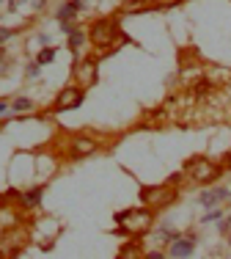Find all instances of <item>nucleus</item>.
I'll use <instances>...</instances> for the list:
<instances>
[{"label":"nucleus","mask_w":231,"mask_h":259,"mask_svg":"<svg viewBox=\"0 0 231 259\" xmlns=\"http://www.w3.org/2000/svg\"><path fill=\"white\" fill-rule=\"evenodd\" d=\"M0 257H3V254H0Z\"/></svg>","instance_id":"393cba45"},{"label":"nucleus","mask_w":231,"mask_h":259,"mask_svg":"<svg viewBox=\"0 0 231 259\" xmlns=\"http://www.w3.org/2000/svg\"><path fill=\"white\" fill-rule=\"evenodd\" d=\"M69 149H72V155H75V157L94 155V152H96V141L94 138H75Z\"/></svg>","instance_id":"9d476101"},{"label":"nucleus","mask_w":231,"mask_h":259,"mask_svg":"<svg viewBox=\"0 0 231 259\" xmlns=\"http://www.w3.org/2000/svg\"><path fill=\"white\" fill-rule=\"evenodd\" d=\"M83 42H86V36H83V33H80V31H75V33H72V36H69V50H80V44H83Z\"/></svg>","instance_id":"dca6fc26"},{"label":"nucleus","mask_w":231,"mask_h":259,"mask_svg":"<svg viewBox=\"0 0 231 259\" xmlns=\"http://www.w3.org/2000/svg\"><path fill=\"white\" fill-rule=\"evenodd\" d=\"M119 259H143V251H140V243H138V237L132 243H124L119 251Z\"/></svg>","instance_id":"f8f14e48"},{"label":"nucleus","mask_w":231,"mask_h":259,"mask_svg":"<svg viewBox=\"0 0 231 259\" xmlns=\"http://www.w3.org/2000/svg\"><path fill=\"white\" fill-rule=\"evenodd\" d=\"M75 11H80V9L75 6V0H72V3H66V6H61V9H58V19H61V25H69V22L75 19Z\"/></svg>","instance_id":"ddd939ff"},{"label":"nucleus","mask_w":231,"mask_h":259,"mask_svg":"<svg viewBox=\"0 0 231 259\" xmlns=\"http://www.w3.org/2000/svg\"><path fill=\"white\" fill-rule=\"evenodd\" d=\"M42 196H44V185L42 188H31L25 193H19V204L22 207H36V204H42Z\"/></svg>","instance_id":"9b49d317"},{"label":"nucleus","mask_w":231,"mask_h":259,"mask_svg":"<svg viewBox=\"0 0 231 259\" xmlns=\"http://www.w3.org/2000/svg\"><path fill=\"white\" fill-rule=\"evenodd\" d=\"M149 6V0H127L124 3V11H143Z\"/></svg>","instance_id":"f3484780"},{"label":"nucleus","mask_w":231,"mask_h":259,"mask_svg":"<svg viewBox=\"0 0 231 259\" xmlns=\"http://www.w3.org/2000/svg\"><path fill=\"white\" fill-rule=\"evenodd\" d=\"M113 218H116V224H119L116 234H129V237H140V234H146L149 229H152V224H154L152 210H146V207L121 210V212H116Z\"/></svg>","instance_id":"f257e3e1"},{"label":"nucleus","mask_w":231,"mask_h":259,"mask_svg":"<svg viewBox=\"0 0 231 259\" xmlns=\"http://www.w3.org/2000/svg\"><path fill=\"white\" fill-rule=\"evenodd\" d=\"M179 199V193H176V188H171V185H140V201H143L146 210H165L168 204H173V201Z\"/></svg>","instance_id":"7ed1b4c3"},{"label":"nucleus","mask_w":231,"mask_h":259,"mask_svg":"<svg viewBox=\"0 0 231 259\" xmlns=\"http://www.w3.org/2000/svg\"><path fill=\"white\" fill-rule=\"evenodd\" d=\"M11 108H14V111H17V113H28V111H31V108H33V102H31L28 97H17Z\"/></svg>","instance_id":"4468645a"},{"label":"nucleus","mask_w":231,"mask_h":259,"mask_svg":"<svg viewBox=\"0 0 231 259\" xmlns=\"http://www.w3.org/2000/svg\"><path fill=\"white\" fill-rule=\"evenodd\" d=\"M223 174V165L206 160V157H190L187 165H185V177L196 182V185H209Z\"/></svg>","instance_id":"20e7f679"},{"label":"nucleus","mask_w":231,"mask_h":259,"mask_svg":"<svg viewBox=\"0 0 231 259\" xmlns=\"http://www.w3.org/2000/svg\"><path fill=\"white\" fill-rule=\"evenodd\" d=\"M88 39L96 47H108V52H116L121 44L127 42V36L119 31V19H99V22H94L91 31H88Z\"/></svg>","instance_id":"f03ea898"},{"label":"nucleus","mask_w":231,"mask_h":259,"mask_svg":"<svg viewBox=\"0 0 231 259\" xmlns=\"http://www.w3.org/2000/svg\"><path fill=\"white\" fill-rule=\"evenodd\" d=\"M196 245H198L196 234H179V237L168 245V254H171V259H187V257L196 254Z\"/></svg>","instance_id":"39448f33"},{"label":"nucleus","mask_w":231,"mask_h":259,"mask_svg":"<svg viewBox=\"0 0 231 259\" xmlns=\"http://www.w3.org/2000/svg\"><path fill=\"white\" fill-rule=\"evenodd\" d=\"M229 229H231V215H226V218H220V221H217V232L226 234Z\"/></svg>","instance_id":"6ab92c4d"},{"label":"nucleus","mask_w":231,"mask_h":259,"mask_svg":"<svg viewBox=\"0 0 231 259\" xmlns=\"http://www.w3.org/2000/svg\"><path fill=\"white\" fill-rule=\"evenodd\" d=\"M220 218H226V215H223V210H220V207H215V210H209V212H206V215L201 218V221H204V224H212V221H220Z\"/></svg>","instance_id":"a211bd4d"},{"label":"nucleus","mask_w":231,"mask_h":259,"mask_svg":"<svg viewBox=\"0 0 231 259\" xmlns=\"http://www.w3.org/2000/svg\"><path fill=\"white\" fill-rule=\"evenodd\" d=\"M96 64H99V61H96V58L77 61V64H75V78L80 80V83H86V86H91V83H96Z\"/></svg>","instance_id":"6e6552de"},{"label":"nucleus","mask_w":231,"mask_h":259,"mask_svg":"<svg viewBox=\"0 0 231 259\" xmlns=\"http://www.w3.org/2000/svg\"><path fill=\"white\" fill-rule=\"evenodd\" d=\"M229 245H231V232H229Z\"/></svg>","instance_id":"b1692460"},{"label":"nucleus","mask_w":231,"mask_h":259,"mask_svg":"<svg viewBox=\"0 0 231 259\" xmlns=\"http://www.w3.org/2000/svg\"><path fill=\"white\" fill-rule=\"evenodd\" d=\"M52 58H55V50H52V47H44V50L36 55V64H39V66H42V64H52Z\"/></svg>","instance_id":"2eb2a0df"},{"label":"nucleus","mask_w":231,"mask_h":259,"mask_svg":"<svg viewBox=\"0 0 231 259\" xmlns=\"http://www.w3.org/2000/svg\"><path fill=\"white\" fill-rule=\"evenodd\" d=\"M6 108H9V105H6L3 99H0V113H6Z\"/></svg>","instance_id":"5701e85b"},{"label":"nucleus","mask_w":231,"mask_h":259,"mask_svg":"<svg viewBox=\"0 0 231 259\" xmlns=\"http://www.w3.org/2000/svg\"><path fill=\"white\" fill-rule=\"evenodd\" d=\"M25 237L28 234L25 232H6L3 237H0V254L3 257H14L17 251H22V245H25Z\"/></svg>","instance_id":"0eeeda50"},{"label":"nucleus","mask_w":231,"mask_h":259,"mask_svg":"<svg viewBox=\"0 0 231 259\" xmlns=\"http://www.w3.org/2000/svg\"><path fill=\"white\" fill-rule=\"evenodd\" d=\"M11 33H14V31H9V28H0V42H6Z\"/></svg>","instance_id":"412c9836"},{"label":"nucleus","mask_w":231,"mask_h":259,"mask_svg":"<svg viewBox=\"0 0 231 259\" xmlns=\"http://www.w3.org/2000/svg\"><path fill=\"white\" fill-rule=\"evenodd\" d=\"M229 199H231V190L212 188V190H206V193H201V196H198V204H201V207H206V210H215L220 201H229Z\"/></svg>","instance_id":"1a4fd4ad"},{"label":"nucleus","mask_w":231,"mask_h":259,"mask_svg":"<svg viewBox=\"0 0 231 259\" xmlns=\"http://www.w3.org/2000/svg\"><path fill=\"white\" fill-rule=\"evenodd\" d=\"M19 3H25V0H9V9L14 11V9H17V6H19Z\"/></svg>","instance_id":"4be33fe9"},{"label":"nucleus","mask_w":231,"mask_h":259,"mask_svg":"<svg viewBox=\"0 0 231 259\" xmlns=\"http://www.w3.org/2000/svg\"><path fill=\"white\" fill-rule=\"evenodd\" d=\"M77 105H83V88L69 86L55 97V111H75Z\"/></svg>","instance_id":"423d86ee"},{"label":"nucleus","mask_w":231,"mask_h":259,"mask_svg":"<svg viewBox=\"0 0 231 259\" xmlns=\"http://www.w3.org/2000/svg\"><path fill=\"white\" fill-rule=\"evenodd\" d=\"M143 259H165V257L160 254V251H146V254H143Z\"/></svg>","instance_id":"aec40b11"}]
</instances>
